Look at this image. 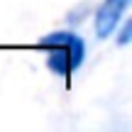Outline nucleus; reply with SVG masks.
I'll list each match as a JSON object with an SVG mask.
<instances>
[{
  "instance_id": "nucleus-1",
  "label": "nucleus",
  "mask_w": 132,
  "mask_h": 132,
  "mask_svg": "<svg viewBox=\"0 0 132 132\" xmlns=\"http://www.w3.org/2000/svg\"><path fill=\"white\" fill-rule=\"evenodd\" d=\"M37 47L47 52V66L56 76H71L86 59V44L76 32H49Z\"/></svg>"
},
{
  "instance_id": "nucleus-2",
  "label": "nucleus",
  "mask_w": 132,
  "mask_h": 132,
  "mask_svg": "<svg viewBox=\"0 0 132 132\" xmlns=\"http://www.w3.org/2000/svg\"><path fill=\"white\" fill-rule=\"evenodd\" d=\"M127 5H130V0H103L100 3V7L95 10V17H93L95 34L100 39H108V37L115 34V29H118Z\"/></svg>"
},
{
  "instance_id": "nucleus-3",
  "label": "nucleus",
  "mask_w": 132,
  "mask_h": 132,
  "mask_svg": "<svg viewBox=\"0 0 132 132\" xmlns=\"http://www.w3.org/2000/svg\"><path fill=\"white\" fill-rule=\"evenodd\" d=\"M130 32H132V24L125 22L122 32H120V37H118V44H127V42H130Z\"/></svg>"
}]
</instances>
